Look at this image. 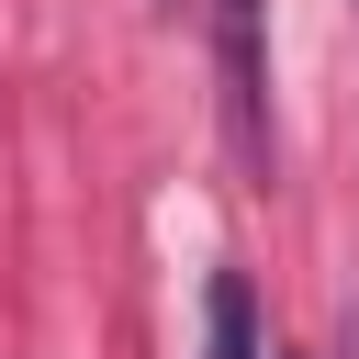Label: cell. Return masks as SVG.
Returning <instances> with one entry per match:
<instances>
[{
  "mask_svg": "<svg viewBox=\"0 0 359 359\" xmlns=\"http://www.w3.org/2000/svg\"><path fill=\"white\" fill-rule=\"evenodd\" d=\"M213 34H224L236 135H247V157H269V0H213Z\"/></svg>",
  "mask_w": 359,
  "mask_h": 359,
  "instance_id": "obj_1",
  "label": "cell"
},
{
  "mask_svg": "<svg viewBox=\"0 0 359 359\" xmlns=\"http://www.w3.org/2000/svg\"><path fill=\"white\" fill-rule=\"evenodd\" d=\"M202 359H269V348H258V292H247V269H213V292H202Z\"/></svg>",
  "mask_w": 359,
  "mask_h": 359,
  "instance_id": "obj_2",
  "label": "cell"
},
{
  "mask_svg": "<svg viewBox=\"0 0 359 359\" xmlns=\"http://www.w3.org/2000/svg\"><path fill=\"white\" fill-rule=\"evenodd\" d=\"M269 359H292V348H269Z\"/></svg>",
  "mask_w": 359,
  "mask_h": 359,
  "instance_id": "obj_3",
  "label": "cell"
}]
</instances>
